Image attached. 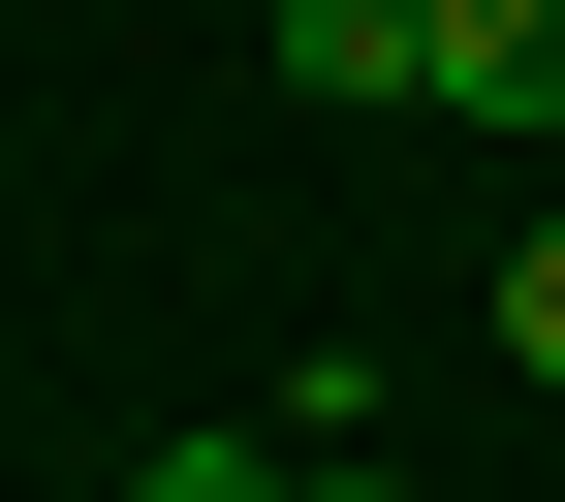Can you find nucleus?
I'll use <instances>...</instances> for the list:
<instances>
[{"label": "nucleus", "instance_id": "f257e3e1", "mask_svg": "<svg viewBox=\"0 0 565 502\" xmlns=\"http://www.w3.org/2000/svg\"><path fill=\"white\" fill-rule=\"evenodd\" d=\"M408 95H440V126H565V0H440Z\"/></svg>", "mask_w": 565, "mask_h": 502}, {"label": "nucleus", "instance_id": "f03ea898", "mask_svg": "<svg viewBox=\"0 0 565 502\" xmlns=\"http://www.w3.org/2000/svg\"><path fill=\"white\" fill-rule=\"evenodd\" d=\"M440 63V0H282V95H408Z\"/></svg>", "mask_w": 565, "mask_h": 502}, {"label": "nucleus", "instance_id": "39448f33", "mask_svg": "<svg viewBox=\"0 0 565 502\" xmlns=\"http://www.w3.org/2000/svg\"><path fill=\"white\" fill-rule=\"evenodd\" d=\"M282 502H408V471H282Z\"/></svg>", "mask_w": 565, "mask_h": 502}, {"label": "nucleus", "instance_id": "20e7f679", "mask_svg": "<svg viewBox=\"0 0 565 502\" xmlns=\"http://www.w3.org/2000/svg\"><path fill=\"white\" fill-rule=\"evenodd\" d=\"M503 345H534V377H565V221H534V252H503Z\"/></svg>", "mask_w": 565, "mask_h": 502}, {"label": "nucleus", "instance_id": "7ed1b4c3", "mask_svg": "<svg viewBox=\"0 0 565 502\" xmlns=\"http://www.w3.org/2000/svg\"><path fill=\"white\" fill-rule=\"evenodd\" d=\"M126 502H282V440H158V471H126Z\"/></svg>", "mask_w": 565, "mask_h": 502}]
</instances>
